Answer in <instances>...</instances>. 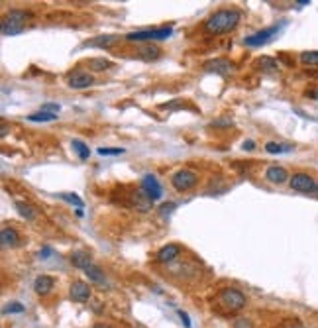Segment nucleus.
I'll use <instances>...</instances> for the list:
<instances>
[{
  "mask_svg": "<svg viewBox=\"0 0 318 328\" xmlns=\"http://www.w3.org/2000/svg\"><path fill=\"white\" fill-rule=\"evenodd\" d=\"M173 34V28H153V30H138V32H130L126 36V41H159V40H167L169 36Z\"/></svg>",
  "mask_w": 318,
  "mask_h": 328,
  "instance_id": "4",
  "label": "nucleus"
},
{
  "mask_svg": "<svg viewBox=\"0 0 318 328\" xmlns=\"http://www.w3.org/2000/svg\"><path fill=\"white\" fill-rule=\"evenodd\" d=\"M71 263L75 265V267H79V269H86L89 265H93L95 261L91 260V256L89 254H84V252H75V254H71Z\"/></svg>",
  "mask_w": 318,
  "mask_h": 328,
  "instance_id": "16",
  "label": "nucleus"
},
{
  "mask_svg": "<svg viewBox=\"0 0 318 328\" xmlns=\"http://www.w3.org/2000/svg\"><path fill=\"white\" fill-rule=\"evenodd\" d=\"M179 316L181 320H183V324L187 328H191V320H189V316H187V313H183V311H179Z\"/></svg>",
  "mask_w": 318,
  "mask_h": 328,
  "instance_id": "34",
  "label": "nucleus"
},
{
  "mask_svg": "<svg viewBox=\"0 0 318 328\" xmlns=\"http://www.w3.org/2000/svg\"><path fill=\"white\" fill-rule=\"evenodd\" d=\"M86 67L91 69V71L102 73V71H106V69H112V61L104 59V57H93V59L86 61Z\"/></svg>",
  "mask_w": 318,
  "mask_h": 328,
  "instance_id": "17",
  "label": "nucleus"
},
{
  "mask_svg": "<svg viewBox=\"0 0 318 328\" xmlns=\"http://www.w3.org/2000/svg\"><path fill=\"white\" fill-rule=\"evenodd\" d=\"M289 185L293 191L306 193V195L318 193V181L310 177L308 173H293V177L289 179Z\"/></svg>",
  "mask_w": 318,
  "mask_h": 328,
  "instance_id": "6",
  "label": "nucleus"
},
{
  "mask_svg": "<svg viewBox=\"0 0 318 328\" xmlns=\"http://www.w3.org/2000/svg\"><path fill=\"white\" fill-rule=\"evenodd\" d=\"M203 67L207 69L208 73H216V75H228V73H232L234 71V63L232 61H228V59H212V61H207Z\"/></svg>",
  "mask_w": 318,
  "mask_h": 328,
  "instance_id": "11",
  "label": "nucleus"
},
{
  "mask_svg": "<svg viewBox=\"0 0 318 328\" xmlns=\"http://www.w3.org/2000/svg\"><path fill=\"white\" fill-rule=\"evenodd\" d=\"M93 328H112V326H108V324H95Z\"/></svg>",
  "mask_w": 318,
  "mask_h": 328,
  "instance_id": "39",
  "label": "nucleus"
},
{
  "mask_svg": "<svg viewBox=\"0 0 318 328\" xmlns=\"http://www.w3.org/2000/svg\"><path fill=\"white\" fill-rule=\"evenodd\" d=\"M124 148H98V155H120Z\"/></svg>",
  "mask_w": 318,
  "mask_h": 328,
  "instance_id": "30",
  "label": "nucleus"
},
{
  "mask_svg": "<svg viewBox=\"0 0 318 328\" xmlns=\"http://www.w3.org/2000/svg\"><path fill=\"white\" fill-rule=\"evenodd\" d=\"M141 191L146 193L152 201H159L161 199V185H159V181L153 177V175H146V177L141 179Z\"/></svg>",
  "mask_w": 318,
  "mask_h": 328,
  "instance_id": "10",
  "label": "nucleus"
},
{
  "mask_svg": "<svg viewBox=\"0 0 318 328\" xmlns=\"http://www.w3.org/2000/svg\"><path fill=\"white\" fill-rule=\"evenodd\" d=\"M257 67H262L263 71H277L279 69V63H277V59H273V57L263 55V57L257 59Z\"/></svg>",
  "mask_w": 318,
  "mask_h": 328,
  "instance_id": "26",
  "label": "nucleus"
},
{
  "mask_svg": "<svg viewBox=\"0 0 318 328\" xmlns=\"http://www.w3.org/2000/svg\"><path fill=\"white\" fill-rule=\"evenodd\" d=\"M265 179H267L269 183H273V185H283V183H287L291 177L285 167H281V165H271V167L265 171Z\"/></svg>",
  "mask_w": 318,
  "mask_h": 328,
  "instance_id": "13",
  "label": "nucleus"
},
{
  "mask_svg": "<svg viewBox=\"0 0 318 328\" xmlns=\"http://www.w3.org/2000/svg\"><path fill=\"white\" fill-rule=\"evenodd\" d=\"M138 55L143 59V61H155V59H159L161 49H159L157 45H143V47H139Z\"/></svg>",
  "mask_w": 318,
  "mask_h": 328,
  "instance_id": "18",
  "label": "nucleus"
},
{
  "mask_svg": "<svg viewBox=\"0 0 318 328\" xmlns=\"http://www.w3.org/2000/svg\"><path fill=\"white\" fill-rule=\"evenodd\" d=\"M16 208H18V212H20V216H22V218H26V220L36 218V210H34V206L28 205V203L16 201Z\"/></svg>",
  "mask_w": 318,
  "mask_h": 328,
  "instance_id": "23",
  "label": "nucleus"
},
{
  "mask_svg": "<svg viewBox=\"0 0 318 328\" xmlns=\"http://www.w3.org/2000/svg\"><path fill=\"white\" fill-rule=\"evenodd\" d=\"M253 148H255V142H251V140H248V142H244V150L251 151Z\"/></svg>",
  "mask_w": 318,
  "mask_h": 328,
  "instance_id": "35",
  "label": "nucleus"
},
{
  "mask_svg": "<svg viewBox=\"0 0 318 328\" xmlns=\"http://www.w3.org/2000/svg\"><path fill=\"white\" fill-rule=\"evenodd\" d=\"M49 254H51V250H49V248H43L42 252H40V258H42V260H47L45 256H49Z\"/></svg>",
  "mask_w": 318,
  "mask_h": 328,
  "instance_id": "37",
  "label": "nucleus"
},
{
  "mask_svg": "<svg viewBox=\"0 0 318 328\" xmlns=\"http://www.w3.org/2000/svg\"><path fill=\"white\" fill-rule=\"evenodd\" d=\"M93 83H95L93 75L86 73V71H75V73H71L69 77H67V85H69V89H73V91L89 89Z\"/></svg>",
  "mask_w": 318,
  "mask_h": 328,
  "instance_id": "8",
  "label": "nucleus"
},
{
  "mask_svg": "<svg viewBox=\"0 0 318 328\" xmlns=\"http://www.w3.org/2000/svg\"><path fill=\"white\" fill-rule=\"evenodd\" d=\"M24 311H26V307H24L22 303H18V301L8 303V305L4 307V315H12V313H24Z\"/></svg>",
  "mask_w": 318,
  "mask_h": 328,
  "instance_id": "29",
  "label": "nucleus"
},
{
  "mask_svg": "<svg viewBox=\"0 0 318 328\" xmlns=\"http://www.w3.org/2000/svg\"><path fill=\"white\" fill-rule=\"evenodd\" d=\"M0 242H2V246L4 248L20 246V234L16 232L14 228H10V226H4V228L0 230Z\"/></svg>",
  "mask_w": 318,
  "mask_h": 328,
  "instance_id": "15",
  "label": "nucleus"
},
{
  "mask_svg": "<svg viewBox=\"0 0 318 328\" xmlns=\"http://www.w3.org/2000/svg\"><path fill=\"white\" fill-rule=\"evenodd\" d=\"M30 20V12L26 10H10V12L4 16L2 20V36H16V34H22L26 22Z\"/></svg>",
  "mask_w": 318,
  "mask_h": 328,
  "instance_id": "2",
  "label": "nucleus"
},
{
  "mask_svg": "<svg viewBox=\"0 0 318 328\" xmlns=\"http://www.w3.org/2000/svg\"><path fill=\"white\" fill-rule=\"evenodd\" d=\"M40 110H45V112H51V114H57L59 112V104H43Z\"/></svg>",
  "mask_w": 318,
  "mask_h": 328,
  "instance_id": "32",
  "label": "nucleus"
},
{
  "mask_svg": "<svg viewBox=\"0 0 318 328\" xmlns=\"http://www.w3.org/2000/svg\"><path fill=\"white\" fill-rule=\"evenodd\" d=\"M59 199H63V201H67L71 205H75L77 208H83V199H79L77 195H71V193H61V195H57Z\"/></svg>",
  "mask_w": 318,
  "mask_h": 328,
  "instance_id": "27",
  "label": "nucleus"
},
{
  "mask_svg": "<svg viewBox=\"0 0 318 328\" xmlns=\"http://www.w3.org/2000/svg\"><path fill=\"white\" fill-rule=\"evenodd\" d=\"M179 256H181V246H179V244H167V246H163L159 252H157L155 260L159 261V263H171V261L177 260Z\"/></svg>",
  "mask_w": 318,
  "mask_h": 328,
  "instance_id": "12",
  "label": "nucleus"
},
{
  "mask_svg": "<svg viewBox=\"0 0 318 328\" xmlns=\"http://www.w3.org/2000/svg\"><path fill=\"white\" fill-rule=\"evenodd\" d=\"M134 205H136V208H139L141 212H148L150 208H152V199L146 195V193H134Z\"/></svg>",
  "mask_w": 318,
  "mask_h": 328,
  "instance_id": "20",
  "label": "nucleus"
},
{
  "mask_svg": "<svg viewBox=\"0 0 318 328\" xmlns=\"http://www.w3.org/2000/svg\"><path fill=\"white\" fill-rule=\"evenodd\" d=\"M84 274H86V277L91 279V281H95V283H106V277H104V274H102V269L98 267L97 263H93V265H89L86 269H84Z\"/></svg>",
  "mask_w": 318,
  "mask_h": 328,
  "instance_id": "21",
  "label": "nucleus"
},
{
  "mask_svg": "<svg viewBox=\"0 0 318 328\" xmlns=\"http://www.w3.org/2000/svg\"><path fill=\"white\" fill-rule=\"evenodd\" d=\"M265 151L271 155H279V153H291L293 146L291 144H279V142H267L265 144Z\"/></svg>",
  "mask_w": 318,
  "mask_h": 328,
  "instance_id": "19",
  "label": "nucleus"
},
{
  "mask_svg": "<svg viewBox=\"0 0 318 328\" xmlns=\"http://www.w3.org/2000/svg\"><path fill=\"white\" fill-rule=\"evenodd\" d=\"M304 95L308 96V98H312V100H318V87H312V89H308Z\"/></svg>",
  "mask_w": 318,
  "mask_h": 328,
  "instance_id": "33",
  "label": "nucleus"
},
{
  "mask_svg": "<svg viewBox=\"0 0 318 328\" xmlns=\"http://www.w3.org/2000/svg\"><path fill=\"white\" fill-rule=\"evenodd\" d=\"M301 61L304 65H318V51H303Z\"/></svg>",
  "mask_w": 318,
  "mask_h": 328,
  "instance_id": "28",
  "label": "nucleus"
},
{
  "mask_svg": "<svg viewBox=\"0 0 318 328\" xmlns=\"http://www.w3.org/2000/svg\"><path fill=\"white\" fill-rule=\"evenodd\" d=\"M242 20V12L236 8H222L218 12H214L207 22H205V30L207 34L212 36H222V34H230L234 32L238 24Z\"/></svg>",
  "mask_w": 318,
  "mask_h": 328,
  "instance_id": "1",
  "label": "nucleus"
},
{
  "mask_svg": "<svg viewBox=\"0 0 318 328\" xmlns=\"http://www.w3.org/2000/svg\"><path fill=\"white\" fill-rule=\"evenodd\" d=\"M281 28H283V24H275V26H269V28H265V30H259L257 34H253V36L246 38L244 43L249 45V47H257V45H263V43H269V41L273 40L277 34L281 32Z\"/></svg>",
  "mask_w": 318,
  "mask_h": 328,
  "instance_id": "7",
  "label": "nucleus"
},
{
  "mask_svg": "<svg viewBox=\"0 0 318 328\" xmlns=\"http://www.w3.org/2000/svg\"><path fill=\"white\" fill-rule=\"evenodd\" d=\"M196 183H198V175L191 169H179V171H175L171 175V185H173L175 191L179 193L191 191Z\"/></svg>",
  "mask_w": 318,
  "mask_h": 328,
  "instance_id": "5",
  "label": "nucleus"
},
{
  "mask_svg": "<svg viewBox=\"0 0 318 328\" xmlns=\"http://www.w3.org/2000/svg\"><path fill=\"white\" fill-rule=\"evenodd\" d=\"M218 303L226 311L230 313H236V311H242L246 307V295L240 291V289H234V287H226L220 291L218 295Z\"/></svg>",
  "mask_w": 318,
  "mask_h": 328,
  "instance_id": "3",
  "label": "nucleus"
},
{
  "mask_svg": "<svg viewBox=\"0 0 318 328\" xmlns=\"http://www.w3.org/2000/svg\"><path fill=\"white\" fill-rule=\"evenodd\" d=\"M6 134H8V126H6V124H2V132H0V136L4 138Z\"/></svg>",
  "mask_w": 318,
  "mask_h": 328,
  "instance_id": "38",
  "label": "nucleus"
},
{
  "mask_svg": "<svg viewBox=\"0 0 318 328\" xmlns=\"http://www.w3.org/2000/svg\"><path fill=\"white\" fill-rule=\"evenodd\" d=\"M55 285V281H53V277H49V275H40V277H36V281H34V291L38 293V295H49L51 293V289Z\"/></svg>",
  "mask_w": 318,
  "mask_h": 328,
  "instance_id": "14",
  "label": "nucleus"
},
{
  "mask_svg": "<svg viewBox=\"0 0 318 328\" xmlns=\"http://www.w3.org/2000/svg\"><path fill=\"white\" fill-rule=\"evenodd\" d=\"M212 126H232V120H216V122H212Z\"/></svg>",
  "mask_w": 318,
  "mask_h": 328,
  "instance_id": "36",
  "label": "nucleus"
},
{
  "mask_svg": "<svg viewBox=\"0 0 318 328\" xmlns=\"http://www.w3.org/2000/svg\"><path fill=\"white\" fill-rule=\"evenodd\" d=\"M93 291H91V285L84 283V281H73L69 287V297L71 301L75 303H86L91 299Z\"/></svg>",
  "mask_w": 318,
  "mask_h": 328,
  "instance_id": "9",
  "label": "nucleus"
},
{
  "mask_svg": "<svg viewBox=\"0 0 318 328\" xmlns=\"http://www.w3.org/2000/svg\"><path fill=\"white\" fill-rule=\"evenodd\" d=\"M71 146H73V150L77 151L79 159H83V161H86V159H89L91 150H89V146H86L84 142H81V140H73V142H71Z\"/></svg>",
  "mask_w": 318,
  "mask_h": 328,
  "instance_id": "24",
  "label": "nucleus"
},
{
  "mask_svg": "<svg viewBox=\"0 0 318 328\" xmlns=\"http://www.w3.org/2000/svg\"><path fill=\"white\" fill-rule=\"evenodd\" d=\"M28 120L30 122H53V120H57V114L45 112V110H38V112L30 114Z\"/></svg>",
  "mask_w": 318,
  "mask_h": 328,
  "instance_id": "22",
  "label": "nucleus"
},
{
  "mask_svg": "<svg viewBox=\"0 0 318 328\" xmlns=\"http://www.w3.org/2000/svg\"><path fill=\"white\" fill-rule=\"evenodd\" d=\"M234 328H251V322H249L248 318H236Z\"/></svg>",
  "mask_w": 318,
  "mask_h": 328,
  "instance_id": "31",
  "label": "nucleus"
},
{
  "mask_svg": "<svg viewBox=\"0 0 318 328\" xmlns=\"http://www.w3.org/2000/svg\"><path fill=\"white\" fill-rule=\"evenodd\" d=\"M116 40H118L116 36H100V38H97V40L86 41L84 45H91V47H110Z\"/></svg>",
  "mask_w": 318,
  "mask_h": 328,
  "instance_id": "25",
  "label": "nucleus"
}]
</instances>
